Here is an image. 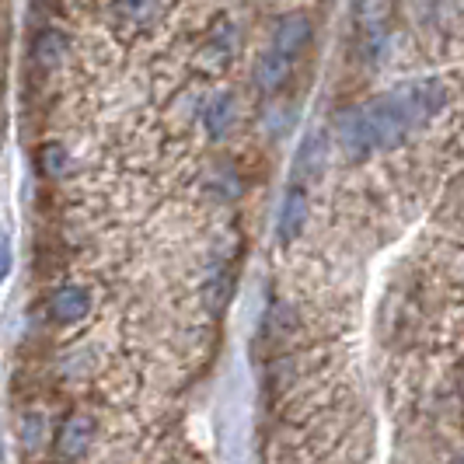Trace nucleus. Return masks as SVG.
<instances>
[{"mask_svg":"<svg viewBox=\"0 0 464 464\" xmlns=\"http://www.w3.org/2000/svg\"><path fill=\"white\" fill-rule=\"evenodd\" d=\"M388 98L395 102L398 116L405 119L409 130H416L422 122L443 112L447 105V84H440L437 77H422V81H409V84H398L395 92H388Z\"/></svg>","mask_w":464,"mask_h":464,"instance_id":"f257e3e1","label":"nucleus"},{"mask_svg":"<svg viewBox=\"0 0 464 464\" xmlns=\"http://www.w3.org/2000/svg\"><path fill=\"white\" fill-rule=\"evenodd\" d=\"M363 112H367V122H371V133H373L377 150H392V147H398L401 140L412 133V130L405 126V119L398 116L395 102L388 98V92L377 94L373 102H367Z\"/></svg>","mask_w":464,"mask_h":464,"instance_id":"f03ea898","label":"nucleus"},{"mask_svg":"<svg viewBox=\"0 0 464 464\" xmlns=\"http://www.w3.org/2000/svg\"><path fill=\"white\" fill-rule=\"evenodd\" d=\"M335 140H339V147H343V154H346L349 161H367L377 150L363 109H343L335 116Z\"/></svg>","mask_w":464,"mask_h":464,"instance_id":"7ed1b4c3","label":"nucleus"},{"mask_svg":"<svg viewBox=\"0 0 464 464\" xmlns=\"http://www.w3.org/2000/svg\"><path fill=\"white\" fill-rule=\"evenodd\" d=\"M311 35H314V22L304 14V11H290L276 18V28H273V49L297 60L304 49L311 46Z\"/></svg>","mask_w":464,"mask_h":464,"instance_id":"20e7f679","label":"nucleus"},{"mask_svg":"<svg viewBox=\"0 0 464 464\" xmlns=\"http://www.w3.org/2000/svg\"><path fill=\"white\" fill-rule=\"evenodd\" d=\"M92 437H94L92 416H84V412L67 416L63 426L56 430V458H60V461H77V458H84L88 447H92Z\"/></svg>","mask_w":464,"mask_h":464,"instance_id":"39448f33","label":"nucleus"},{"mask_svg":"<svg viewBox=\"0 0 464 464\" xmlns=\"http://www.w3.org/2000/svg\"><path fill=\"white\" fill-rule=\"evenodd\" d=\"M203 130H207V137L213 143H220V140L227 137L234 130V122H237V102H234L231 92H217L207 98V105H203Z\"/></svg>","mask_w":464,"mask_h":464,"instance_id":"423d86ee","label":"nucleus"},{"mask_svg":"<svg viewBox=\"0 0 464 464\" xmlns=\"http://www.w3.org/2000/svg\"><path fill=\"white\" fill-rule=\"evenodd\" d=\"M88 311H92V294L84 286H60L49 297V314L60 325H73V322L88 318Z\"/></svg>","mask_w":464,"mask_h":464,"instance_id":"0eeeda50","label":"nucleus"},{"mask_svg":"<svg viewBox=\"0 0 464 464\" xmlns=\"http://www.w3.org/2000/svg\"><path fill=\"white\" fill-rule=\"evenodd\" d=\"M290 73H294V60L290 56H283L276 49H269V53H262L256 60V70H252V77H256V88L266 94H276L286 81H290Z\"/></svg>","mask_w":464,"mask_h":464,"instance_id":"6e6552de","label":"nucleus"},{"mask_svg":"<svg viewBox=\"0 0 464 464\" xmlns=\"http://www.w3.org/2000/svg\"><path fill=\"white\" fill-rule=\"evenodd\" d=\"M67 53H70V39L60 28H43V32L35 35V43H32V60L46 70L60 67Z\"/></svg>","mask_w":464,"mask_h":464,"instance_id":"1a4fd4ad","label":"nucleus"},{"mask_svg":"<svg viewBox=\"0 0 464 464\" xmlns=\"http://www.w3.org/2000/svg\"><path fill=\"white\" fill-rule=\"evenodd\" d=\"M304 220H307V196L301 186H294L279 209V241H294L304 231Z\"/></svg>","mask_w":464,"mask_h":464,"instance_id":"9d476101","label":"nucleus"},{"mask_svg":"<svg viewBox=\"0 0 464 464\" xmlns=\"http://www.w3.org/2000/svg\"><path fill=\"white\" fill-rule=\"evenodd\" d=\"M237 43H241V35H237L234 22H227V18H217V22H213V28L207 32L203 53H207L213 63H224V60H231L234 53H237Z\"/></svg>","mask_w":464,"mask_h":464,"instance_id":"9b49d317","label":"nucleus"},{"mask_svg":"<svg viewBox=\"0 0 464 464\" xmlns=\"http://www.w3.org/2000/svg\"><path fill=\"white\" fill-rule=\"evenodd\" d=\"M325 158H328V143H325V133H307L301 143V150H297V175L301 179H318L322 175V168H325Z\"/></svg>","mask_w":464,"mask_h":464,"instance_id":"f8f14e48","label":"nucleus"},{"mask_svg":"<svg viewBox=\"0 0 464 464\" xmlns=\"http://www.w3.org/2000/svg\"><path fill=\"white\" fill-rule=\"evenodd\" d=\"M161 18V0H116V22L122 28H147Z\"/></svg>","mask_w":464,"mask_h":464,"instance_id":"ddd939ff","label":"nucleus"},{"mask_svg":"<svg viewBox=\"0 0 464 464\" xmlns=\"http://www.w3.org/2000/svg\"><path fill=\"white\" fill-rule=\"evenodd\" d=\"M39 168L46 179H63L70 171V150L63 143H43L39 150Z\"/></svg>","mask_w":464,"mask_h":464,"instance_id":"4468645a","label":"nucleus"},{"mask_svg":"<svg viewBox=\"0 0 464 464\" xmlns=\"http://www.w3.org/2000/svg\"><path fill=\"white\" fill-rule=\"evenodd\" d=\"M22 443H24V450H28V454L43 447V416L28 412V416L22 419Z\"/></svg>","mask_w":464,"mask_h":464,"instance_id":"2eb2a0df","label":"nucleus"},{"mask_svg":"<svg viewBox=\"0 0 464 464\" xmlns=\"http://www.w3.org/2000/svg\"><path fill=\"white\" fill-rule=\"evenodd\" d=\"M203 105H207V98L199 92H186L179 94V112L182 119H192V116H203Z\"/></svg>","mask_w":464,"mask_h":464,"instance_id":"dca6fc26","label":"nucleus"},{"mask_svg":"<svg viewBox=\"0 0 464 464\" xmlns=\"http://www.w3.org/2000/svg\"><path fill=\"white\" fill-rule=\"evenodd\" d=\"M7 273H11V248H7V241L0 237V283L7 279Z\"/></svg>","mask_w":464,"mask_h":464,"instance_id":"f3484780","label":"nucleus"},{"mask_svg":"<svg viewBox=\"0 0 464 464\" xmlns=\"http://www.w3.org/2000/svg\"><path fill=\"white\" fill-rule=\"evenodd\" d=\"M454 464H464V454H461V458H458V461H454Z\"/></svg>","mask_w":464,"mask_h":464,"instance_id":"a211bd4d","label":"nucleus"}]
</instances>
